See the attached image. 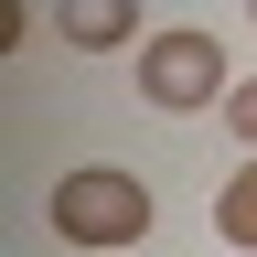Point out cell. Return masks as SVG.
<instances>
[{
	"label": "cell",
	"instance_id": "obj_1",
	"mask_svg": "<svg viewBox=\"0 0 257 257\" xmlns=\"http://www.w3.org/2000/svg\"><path fill=\"white\" fill-rule=\"evenodd\" d=\"M54 236H75V246H107V257H128L150 236V182L140 172H64L54 182Z\"/></svg>",
	"mask_w": 257,
	"mask_h": 257
},
{
	"label": "cell",
	"instance_id": "obj_2",
	"mask_svg": "<svg viewBox=\"0 0 257 257\" xmlns=\"http://www.w3.org/2000/svg\"><path fill=\"white\" fill-rule=\"evenodd\" d=\"M140 96H150V107H225V96H236V86H225V43H214V32H161V43H140Z\"/></svg>",
	"mask_w": 257,
	"mask_h": 257
},
{
	"label": "cell",
	"instance_id": "obj_3",
	"mask_svg": "<svg viewBox=\"0 0 257 257\" xmlns=\"http://www.w3.org/2000/svg\"><path fill=\"white\" fill-rule=\"evenodd\" d=\"M64 32H75L86 54H107V43H128V32H140V11H128V0H86V11H64Z\"/></svg>",
	"mask_w": 257,
	"mask_h": 257
},
{
	"label": "cell",
	"instance_id": "obj_4",
	"mask_svg": "<svg viewBox=\"0 0 257 257\" xmlns=\"http://www.w3.org/2000/svg\"><path fill=\"white\" fill-rule=\"evenodd\" d=\"M214 236H225V246H257V161L214 193Z\"/></svg>",
	"mask_w": 257,
	"mask_h": 257
},
{
	"label": "cell",
	"instance_id": "obj_5",
	"mask_svg": "<svg viewBox=\"0 0 257 257\" xmlns=\"http://www.w3.org/2000/svg\"><path fill=\"white\" fill-rule=\"evenodd\" d=\"M225 128H236V140H246V161H257V75H246L236 96H225Z\"/></svg>",
	"mask_w": 257,
	"mask_h": 257
}]
</instances>
